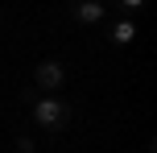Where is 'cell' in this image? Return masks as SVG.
<instances>
[{"mask_svg": "<svg viewBox=\"0 0 157 153\" xmlns=\"http://www.w3.org/2000/svg\"><path fill=\"white\" fill-rule=\"evenodd\" d=\"M33 120L46 124V128L62 124L66 120V99H37V104H33Z\"/></svg>", "mask_w": 157, "mask_h": 153, "instance_id": "1", "label": "cell"}, {"mask_svg": "<svg viewBox=\"0 0 157 153\" xmlns=\"http://www.w3.org/2000/svg\"><path fill=\"white\" fill-rule=\"evenodd\" d=\"M33 79H37V87H46V91H54V87H62V79H66V71H62V62H41L37 71H33Z\"/></svg>", "mask_w": 157, "mask_h": 153, "instance_id": "2", "label": "cell"}, {"mask_svg": "<svg viewBox=\"0 0 157 153\" xmlns=\"http://www.w3.org/2000/svg\"><path fill=\"white\" fill-rule=\"evenodd\" d=\"M78 21H87V25L103 21V4H95V0H87V4H78Z\"/></svg>", "mask_w": 157, "mask_h": 153, "instance_id": "3", "label": "cell"}, {"mask_svg": "<svg viewBox=\"0 0 157 153\" xmlns=\"http://www.w3.org/2000/svg\"><path fill=\"white\" fill-rule=\"evenodd\" d=\"M132 37H136V25H132V21H120L116 29H112V41H120V46H128Z\"/></svg>", "mask_w": 157, "mask_h": 153, "instance_id": "4", "label": "cell"}]
</instances>
